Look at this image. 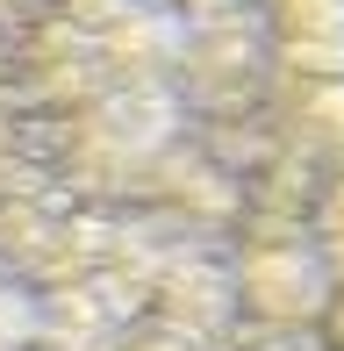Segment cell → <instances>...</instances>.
Returning <instances> with one entry per match:
<instances>
[{
	"mask_svg": "<svg viewBox=\"0 0 344 351\" xmlns=\"http://www.w3.org/2000/svg\"><path fill=\"white\" fill-rule=\"evenodd\" d=\"M230 301L258 315L265 337H302V323L330 315V273L316 244H251V258L230 280Z\"/></svg>",
	"mask_w": 344,
	"mask_h": 351,
	"instance_id": "obj_1",
	"label": "cell"
},
{
	"mask_svg": "<svg viewBox=\"0 0 344 351\" xmlns=\"http://www.w3.org/2000/svg\"><path fill=\"white\" fill-rule=\"evenodd\" d=\"M36 344V294H22L0 273V351H29Z\"/></svg>",
	"mask_w": 344,
	"mask_h": 351,
	"instance_id": "obj_2",
	"label": "cell"
},
{
	"mask_svg": "<svg viewBox=\"0 0 344 351\" xmlns=\"http://www.w3.org/2000/svg\"><path fill=\"white\" fill-rule=\"evenodd\" d=\"M115 351H201V337H186V330H130V337H122Z\"/></svg>",
	"mask_w": 344,
	"mask_h": 351,
	"instance_id": "obj_3",
	"label": "cell"
},
{
	"mask_svg": "<svg viewBox=\"0 0 344 351\" xmlns=\"http://www.w3.org/2000/svg\"><path fill=\"white\" fill-rule=\"evenodd\" d=\"M330 351H344V308H337V337H330Z\"/></svg>",
	"mask_w": 344,
	"mask_h": 351,
	"instance_id": "obj_4",
	"label": "cell"
}]
</instances>
